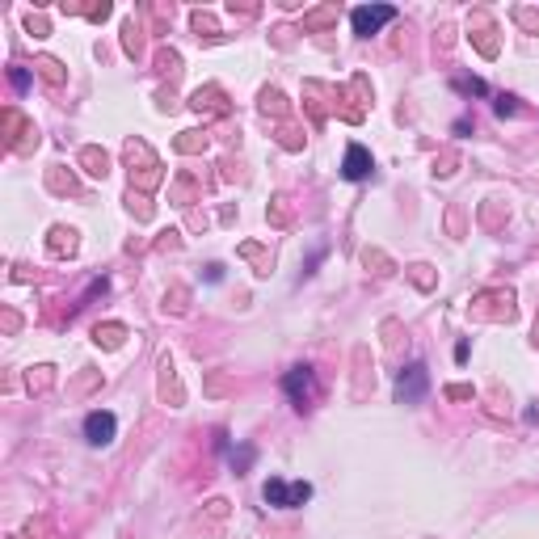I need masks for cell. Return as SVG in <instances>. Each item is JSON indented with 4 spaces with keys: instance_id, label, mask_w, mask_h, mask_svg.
<instances>
[{
    "instance_id": "6da1fadb",
    "label": "cell",
    "mask_w": 539,
    "mask_h": 539,
    "mask_svg": "<svg viewBox=\"0 0 539 539\" xmlns=\"http://www.w3.org/2000/svg\"><path fill=\"white\" fill-rule=\"evenodd\" d=\"M262 497H266L270 505H278V510H295V505H304V501L312 497V485H308V481H295V485H287L282 476H270L266 489H262Z\"/></svg>"
},
{
    "instance_id": "7a4b0ae2",
    "label": "cell",
    "mask_w": 539,
    "mask_h": 539,
    "mask_svg": "<svg viewBox=\"0 0 539 539\" xmlns=\"http://www.w3.org/2000/svg\"><path fill=\"white\" fill-rule=\"evenodd\" d=\"M392 17H396V9H392V4H362V9L350 13V26H354V34H359V38H371V34H379Z\"/></svg>"
},
{
    "instance_id": "3957f363",
    "label": "cell",
    "mask_w": 539,
    "mask_h": 539,
    "mask_svg": "<svg viewBox=\"0 0 539 539\" xmlns=\"http://www.w3.org/2000/svg\"><path fill=\"white\" fill-rule=\"evenodd\" d=\"M426 388H430L426 362H413V366H404L401 379H396V401L401 404H421L426 401Z\"/></svg>"
},
{
    "instance_id": "277c9868",
    "label": "cell",
    "mask_w": 539,
    "mask_h": 539,
    "mask_svg": "<svg viewBox=\"0 0 539 539\" xmlns=\"http://www.w3.org/2000/svg\"><path fill=\"white\" fill-rule=\"evenodd\" d=\"M282 388H287V396L295 401V409H308V401L316 396V375L308 366H295V371H287Z\"/></svg>"
},
{
    "instance_id": "5b68a950",
    "label": "cell",
    "mask_w": 539,
    "mask_h": 539,
    "mask_svg": "<svg viewBox=\"0 0 539 539\" xmlns=\"http://www.w3.org/2000/svg\"><path fill=\"white\" fill-rule=\"evenodd\" d=\"M114 434H118V421H114V413H106V409H97L85 417V438H89L93 447H106V443H114Z\"/></svg>"
},
{
    "instance_id": "8992f818",
    "label": "cell",
    "mask_w": 539,
    "mask_h": 539,
    "mask_svg": "<svg viewBox=\"0 0 539 539\" xmlns=\"http://www.w3.org/2000/svg\"><path fill=\"white\" fill-rule=\"evenodd\" d=\"M371 152L362 148V143H350L346 148V160H342V178L346 181H362V178H371Z\"/></svg>"
},
{
    "instance_id": "52a82bcc",
    "label": "cell",
    "mask_w": 539,
    "mask_h": 539,
    "mask_svg": "<svg viewBox=\"0 0 539 539\" xmlns=\"http://www.w3.org/2000/svg\"><path fill=\"white\" fill-rule=\"evenodd\" d=\"M51 249H55V253H63V249L72 253V249H76V232H72V227H51Z\"/></svg>"
},
{
    "instance_id": "ba28073f",
    "label": "cell",
    "mask_w": 539,
    "mask_h": 539,
    "mask_svg": "<svg viewBox=\"0 0 539 539\" xmlns=\"http://www.w3.org/2000/svg\"><path fill=\"white\" fill-rule=\"evenodd\" d=\"M455 89H459V93H472V97H485V93H489V85H485V81H476V76H455Z\"/></svg>"
},
{
    "instance_id": "9c48e42d",
    "label": "cell",
    "mask_w": 539,
    "mask_h": 539,
    "mask_svg": "<svg viewBox=\"0 0 539 539\" xmlns=\"http://www.w3.org/2000/svg\"><path fill=\"white\" fill-rule=\"evenodd\" d=\"M85 165H93V169H89L93 178H106V152H97V148H85Z\"/></svg>"
},
{
    "instance_id": "30bf717a",
    "label": "cell",
    "mask_w": 539,
    "mask_h": 539,
    "mask_svg": "<svg viewBox=\"0 0 539 539\" xmlns=\"http://www.w3.org/2000/svg\"><path fill=\"white\" fill-rule=\"evenodd\" d=\"M97 342L118 346V342H123V324H106V329H97Z\"/></svg>"
},
{
    "instance_id": "8fae6325",
    "label": "cell",
    "mask_w": 539,
    "mask_h": 539,
    "mask_svg": "<svg viewBox=\"0 0 539 539\" xmlns=\"http://www.w3.org/2000/svg\"><path fill=\"white\" fill-rule=\"evenodd\" d=\"M249 463H253V447H240V451H232V468H236V472H245Z\"/></svg>"
},
{
    "instance_id": "7c38bea8",
    "label": "cell",
    "mask_w": 539,
    "mask_h": 539,
    "mask_svg": "<svg viewBox=\"0 0 539 539\" xmlns=\"http://www.w3.org/2000/svg\"><path fill=\"white\" fill-rule=\"evenodd\" d=\"M9 81H13V89H17V93L30 89V72H26V68H13V72H9Z\"/></svg>"
},
{
    "instance_id": "4fadbf2b",
    "label": "cell",
    "mask_w": 539,
    "mask_h": 539,
    "mask_svg": "<svg viewBox=\"0 0 539 539\" xmlns=\"http://www.w3.org/2000/svg\"><path fill=\"white\" fill-rule=\"evenodd\" d=\"M38 68H43V76H46V81H55V85L63 81V72H59V63H55V59H43Z\"/></svg>"
},
{
    "instance_id": "5bb4252c",
    "label": "cell",
    "mask_w": 539,
    "mask_h": 539,
    "mask_svg": "<svg viewBox=\"0 0 539 539\" xmlns=\"http://www.w3.org/2000/svg\"><path fill=\"white\" fill-rule=\"evenodd\" d=\"M493 110H497V114H501V118H505V114H514V110H518V101L501 93V97H497V106H493Z\"/></svg>"
}]
</instances>
